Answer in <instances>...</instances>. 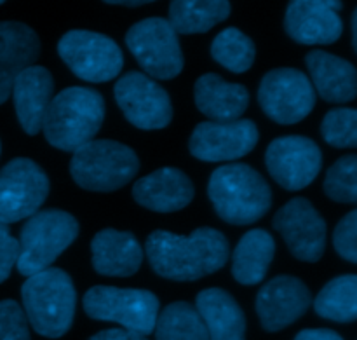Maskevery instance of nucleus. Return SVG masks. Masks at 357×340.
Masks as SVG:
<instances>
[{
    "label": "nucleus",
    "instance_id": "obj_1",
    "mask_svg": "<svg viewBox=\"0 0 357 340\" xmlns=\"http://www.w3.org/2000/svg\"><path fill=\"white\" fill-rule=\"evenodd\" d=\"M145 253L160 278L197 281L225 267L230 244L225 234L213 227H199L188 236L159 229L146 237Z\"/></svg>",
    "mask_w": 357,
    "mask_h": 340
},
{
    "label": "nucleus",
    "instance_id": "obj_2",
    "mask_svg": "<svg viewBox=\"0 0 357 340\" xmlns=\"http://www.w3.org/2000/svg\"><path fill=\"white\" fill-rule=\"evenodd\" d=\"M105 121V100L91 87H66L56 94L42 119L45 140L54 149L75 152L94 140Z\"/></svg>",
    "mask_w": 357,
    "mask_h": 340
},
{
    "label": "nucleus",
    "instance_id": "obj_3",
    "mask_svg": "<svg viewBox=\"0 0 357 340\" xmlns=\"http://www.w3.org/2000/svg\"><path fill=\"white\" fill-rule=\"evenodd\" d=\"M209 201L216 215L232 226H250L272 206L271 185L248 164H225L209 177Z\"/></svg>",
    "mask_w": 357,
    "mask_h": 340
},
{
    "label": "nucleus",
    "instance_id": "obj_4",
    "mask_svg": "<svg viewBox=\"0 0 357 340\" xmlns=\"http://www.w3.org/2000/svg\"><path fill=\"white\" fill-rule=\"evenodd\" d=\"M28 323L42 337L59 339L72 328L77 293L72 278L58 267L28 276L21 286Z\"/></svg>",
    "mask_w": 357,
    "mask_h": 340
},
{
    "label": "nucleus",
    "instance_id": "obj_5",
    "mask_svg": "<svg viewBox=\"0 0 357 340\" xmlns=\"http://www.w3.org/2000/svg\"><path fill=\"white\" fill-rule=\"evenodd\" d=\"M139 159L131 147L115 140H91L77 149L70 175L84 191L114 192L135 180Z\"/></svg>",
    "mask_w": 357,
    "mask_h": 340
},
{
    "label": "nucleus",
    "instance_id": "obj_6",
    "mask_svg": "<svg viewBox=\"0 0 357 340\" xmlns=\"http://www.w3.org/2000/svg\"><path fill=\"white\" fill-rule=\"evenodd\" d=\"M79 236V222L63 209H42L28 216L20 232L16 269L31 276L51 267Z\"/></svg>",
    "mask_w": 357,
    "mask_h": 340
},
{
    "label": "nucleus",
    "instance_id": "obj_7",
    "mask_svg": "<svg viewBox=\"0 0 357 340\" xmlns=\"http://www.w3.org/2000/svg\"><path fill=\"white\" fill-rule=\"evenodd\" d=\"M82 307L93 320L117 323L124 330L150 335L159 316V299L149 290L98 285L82 297Z\"/></svg>",
    "mask_w": 357,
    "mask_h": 340
},
{
    "label": "nucleus",
    "instance_id": "obj_8",
    "mask_svg": "<svg viewBox=\"0 0 357 340\" xmlns=\"http://www.w3.org/2000/svg\"><path fill=\"white\" fill-rule=\"evenodd\" d=\"M126 45L152 79L171 80L183 70L178 34L164 17H146L132 24L126 34Z\"/></svg>",
    "mask_w": 357,
    "mask_h": 340
},
{
    "label": "nucleus",
    "instance_id": "obj_9",
    "mask_svg": "<svg viewBox=\"0 0 357 340\" xmlns=\"http://www.w3.org/2000/svg\"><path fill=\"white\" fill-rule=\"evenodd\" d=\"M58 54L86 82H108L121 75L124 54L114 38L89 30H70L59 38Z\"/></svg>",
    "mask_w": 357,
    "mask_h": 340
},
{
    "label": "nucleus",
    "instance_id": "obj_10",
    "mask_svg": "<svg viewBox=\"0 0 357 340\" xmlns=\"http://www.w3.org/2000/svg\"><path fill=\"white\" fill-rule=\"evenodd\" d=\"M258 103L265 115L278 124H296L314 110L316 91L302 70L274 68L261 79Z\"/></svg>",
    "mask_w": 357,
    "mask_h": 340
},
{
    "label": "nucleus",
    "instance_id": "obj_11",
    "mask_svg": "<svg viewBox=\"0 0 357 340\" xmlns=\"http://www.w3.org/2000/svg\"><path fill=\"white\" fill-rule=\"evenodd\" d=\"M47 173L35 161L16 157L0 170V223H14L38 212L49 195Z\"/></svg>",
    "mask_w": 357,
    "mask_h": 340
},
{
    "label": "nucleus",
    "instance_id": "obj_12",
    "mask_svg": "<svg viewBox=\"0 0 357 340\" xmlns=\"http://www.w3.org/2000/svg\"><path fill=\"white\" fill-rule=\"evenodd\" d=\"M115 101L135 128L153 131L173 121V103L160 84L142 72H128L115 82Z\"/></svg>",
    "mask_w": 357,
    "mask_h": 340
},
{
    "label": "nucleus",
    "instance_id": "obj_13",
    "mask_svg": "<svg viewBox=\"0 0 357 340\" xmlns=\"http://www.w3.org/2000/svg\"><path fill=\"white\" fill-rule=\"evenodd\" d=\"M265 166L282 189L296 192L316 180L323 168V154L317 143L307 136H281L267 147Z\"/></svg>",
    "mask_w": 357,
    "mask_h": 340
},
{
    "label": "nucleus",
    "instance_id": "obj_14",
    "mask_svg": "<svg viewBox=\"0 0 357 340\" xmlns=\"http://www.w3.org/2000/svg\"><path fill=\"white\" fill-rule=\"evenodd\" d=\"M272 226L288 244L293 257L319 262L326 250L328 227L321 213L305 198H293L274 215Z\"/></svg>",
    "mask_w": 357,
    "mask_h": 340
},
{
    "label": "nucleus",
    "instance_id": "obj_15",
    "mask_svg": "<svg viewBox=\"0 0 357 340\" xmlns=\"http://www.w3.org/2000/svg\"><path fill=\"white\" fill-rule=\"evenodd\" d=\"M260 131L250 119L236 121H204L195 126L188 140L190 154L204 163L236 161L257 147Z\"/></svg>",
    "mask_w": 357,
    "mask_h": 340
},
{
    "label": "nucleus",
    "instance_id": "obj_16",
    "mask_svg": "<svg viewBox=\"0 0 357 340\" xmlns=\"http://www.w3.org/2000/svg\"><path fill=\"white\" fill-rule=\"evenodd\" d=\"M342 0H291L284 16V30L303 45H326L340 38L344 31Z\"/></svg>",
    "mask_w": 357,
    "mask_h": 340
},
{
    "label": "nucleus",
    "instance_id": "obj_17",
    "mask_svg": "<svg viewBox=\"0 0 357 340\" xmlns=\"http://www.w3.org/2000/svg\"><path fill=\"white\" fill-rule=\"evenodd\" d=\"M312 295L302 279L275 276L265 283L257 295V313L267 332H281L307 313Z\"/></svg>",
    "mask_w": 357,
    "mask_h": 340
},
{
    "label": "nucleus",
    "instance_id": "obj_18",
    "mask_svg": "<svg viewBox=\"0 0 357 340\" xmlns=\"http://www.w3.org/2000/svg\"><path fill=\"white\" fill-rule=\"evenodd\" d=\"M195 194L190 178L178 168H160L139 178L132 198L143 208L157 213H173L187 208Z\"/></svg>",
    "mask_w": 357,
    "mask_h": 340
},
{
    "label": "nucleus",
    "instance_id": "obj_19",
    "mask_svg": "<svg viewBox=\"0 0 357 340\" xmlns=\"http://www.w3.org/2000/svg\"><path fill=\"white\" fill-rule=\"evenodd\" d=\"M54 80L45 66L30 65L14 79L13 94L17 121L26 135L35 136L42 129V119L52 100Z\"/></svg>",
    "mask_w": 357,
    "mask_h": 340
},
{
    "label": "nucleus",
    "instance_id": "obj_20",
    "mask_svg": "<svg viewBox=\"0 0 357 340\" xmlns=\"http://www.w3.org/2000/svg\"><path fill=\"white\" fill-rule=\"evenodd\" d=\"M93 267L98 274L110 278H129L143 264L142 244L135 234L117 229H103L91 241Z\"/></svg>",
    "mask_w": 357,
    "mask_h": 340
},
{
    "label": "nucleus",
    "instance_id": "obj_21",
    "mask_svg": "<svg viewBox=\"0 0 357 340\" xmlns=\"http://www.w3.org/2000/svg\"><path fill=\"white\" fill-rule=\"evenodd\" d=\"M40 54L38 35L20 21H0V105L9 98L21 70L35 65Z\"/></svg>",
    "mask_w": 357,
    "mask_h": 340
},
{
    "label": "nucleus",
    "instance_id": "obj_22",
    "mask_svg": "<svg viewBox=\"0 0 357 340\" xmlns=\"http://www.w3.org/2000/svg\"><path fill=\"white\" fill-rule=\"evenodd\" d=\"M314 91L328 103H349L356 100V66L340 56L314 49L305 56Z\"/></svg>",
    "mask_w": 357,
    "mask_h": 340
},
{
    "label": "nucleus",
    "instance_id": "obj_23",
    "mask_svg": "<svg viewBox=\"0 0 357 340\" xmlns=\"http://www.w3.org/2000/svg\"><path fill=\"white\" fill-rule=\"evenodd\" d=\"M195 107L211 121L225 122L243 117L250 107V93L243 84L227 82L216 73H204L195 80Z\"/></svg>",
    "mask_w": 357,
    "mask_h": 340
},
{
    "label": "nucleus",
    "instance_id": "obj_24",
    "mask_svg": "<svg viewBox=\"0 0 357 340\" xmlns=\"http://www.w3.org/2000/svg\"><path fill=\"white\" fill-rule=\"evenodd\" d=\"M194 307L204 321L209 340H246V318L229 292L222 288L202 290Z\"/></svg>",
    "mask_w": 357,
    "mask_h": 340
},
{
    "label": "nucleus",
    "instance_id": "obj_25",
    "mask_svg": "<svg viewBox=\"0 0 357 340\" xmlns=\"http://www.w3.org/2000/svg\"><path fill=\"white\" fill-rule=\"evenodd\" d=\"M275 255V241L264 229H251L244 234L232 253V276L246 286L258 285L267 276Z\"/></svg>",
    "mask_w": 357,
    "mask_h": 340
},
{
    "label": "nucleus",
    "instance_id": "obj_26",
    "mask_svg": "<svg viewBox=\"0 0 357 340\" xmlns=\"http://www.w3.org/2000/svg\"><path fill=\"white\" fill-rule=\"evenodd\" d=\"M230 16L229 0H171L169 24L176 34H206Z\"/></svg>",
    "mask_w": 357,
    "mask_h": 340
},
{
    "label": "nucleus",
    "instance_id": "obj_27",
    "mask_svg": "<svg viewBox=\"0 0 357 340\" xmlns=\"http://www.w3.org/2000/svg\"><path fill=\"white\" fill-rule=\"evenodd\" d=\"M314 309L324 320L352 323L357 318V276L344 274L326 283L314 300Z\"/></svg>",
    "mask_w": 357,
    "mask_h": 340
},
{
    "label": "nucleus",
    "instance_id": "obj_28",
    "mask_svg": "<svg viewBox=\"0 0 357 340\" xmlns=\"http://www.w3.org/2000/svg\"><path fill=\"white\" fill-rule=\"evenodd\" d=\"M155 340H209L204 321L188 302H173L159 311Z\"/></svg>",
    "mask_w": 357,
    "mask_h": 340
},
{
    "label": "nucleus",
    "instance_id": "obj_29",
    "mask_svg": "<svg viewBox=\"0 0 357 340\" xmlns=\"http://www.w3.org/2000/svg\"><path fill=\"white\" fill-rule=\"evenodd\" d=\"M211 56L218 65L234 73H244L253 66L257 47L239 28H225L211 44Z\"/></svg>",
    "mask_w": 357,
    "mask_h": 340
},
{
    "label": "nucleus",
    "instance_id": "obj_30",
    "mask_svg": "<svg viewBox=\"0 0 357 340\" xmlns=\"http://www.w3.org/2000/svg\"><path fill=\"white\" fill-rule=\"evenodd\" d=\"M324 192L335 202H357V157L354 154L340 157L328 170L324 178Z\"/></svg>",
    "mask_w": 357,
    "mask_h": 340
},
{
    "label": "nucleus",
    "instance_id": "obj_31",
    "mask_svg": "<svg viewBox=\"0 0 357 340\" xmlns=\"http://www.w3.org/2000/svg\"><path fill=\"white\" fill-rule=\"evenodd\" d=\"M321 135L335 149L357 147V112L354 108H333L321 122Z\"/></svg>",
    "mask_w": 357,
    "mask_h": 340
},
{
    "label": "nucleus",
    "instance_id": "obj_32",
    "mask_svg": "<svg viewBox=\"0 0 357 340\" xmlns=\"http://www.w3.org/2000/svg\"><path fill=\"white\" fill-rule=\"evenodd\" d=\"M26 314L16 300L0 302V340H31Z\"/></svg>",
    "mask_w": 357,
    "mask_h": 340
},
{
    "label": "nucleus",
    "instance_id": "obj_33",
    "mask_svg": "<svg viewBox=\"0 0 357 340\" xmlns=\"http://www.w3.org/2000/svg\"><path fill=\"white\" fill-rule=\"evenodd\" d=\"M333 244L337 253L344 260L356 264L357 262V209L349 212L337 223L333 232Z\"/></svg>",
    "mask_w": 357,
    "mask_h": 340
},
{
    "label": "nucleus",
    "instance_id": "obj_34",
    "mask_svg": "<svg viewBox=\"0 0 357 340\" xmlns=\"http://www.w3.org/2000/svg\"><path fill=\"white\" fill-rule=\"evenodd\" d=\"M20 255V243L10 234L6 223H0V283L6 281L16 265Z\"/></svg>",
    "mask_w": 357,
    "mask_h": 340
},
{
    "label": "nucleus",
    "instance_id": "obj_35",
    "mask_svg": "<svg viewBox=\"0 0 357 340\" xmlns=\"http://www.w3.org/2000/svg\"><path fill=\"white\" fill-rule=\"evenodd\" d=\"M89 340H149V337L124 330V328H108V330L93 335Z\"/></svg>",
    "mask_w": 357,
    "mask_h": 340
},
{
    "label": "nucleus",
    "instance_id": "obj_36",
    "mask_svg": "<svg viewBox=\"0 0 357 340\" xmlns=\"http://www.w3.org/2000/svg\"><path fill=\"white\" fill-rule=\"evenodd\" d=\"M295 340H344L337 332L328 328H307L296 335Z\"/></svg>",
    "mask_w": 357,
    "mask_h": 340
},
{
    "label": "nucleus",
    "instance_id": "obj_37",
    "mask_svg": "<svg viewBox=\"0 0 357 340\" xmlns=\"http://www.w3.org/2000/svg\"><path fill=\"white\" fill-rule=\"evenodd\" d=\"M103 2L112 3V6H126V7H139L145 3L155 2V0H103Z\"/></svg>",
    "mask_w": 357,
    "mask_h": 340
},
{
    "label": "nucleus",
    "instance_id": "obj_38",
    "mask_svg": "<svg viewBox=\"0 0 357 340\" xmlns=\"http://www.w3.org/2000/svg\"><path fill=\"white\" fill-rule=\"evenodd\" d=\"M357 10L352 14V45H354V51H357Z\"/></svg>",
    "mask_w": 357,
    "mask_h": 340
},
{
    "label": "nucleus",
    "instance_id": "obj_39",
    "mask_svg": "<svg viewBox=\"0 0 357 340\" xmlns=\"http://www.w3.org/2000/svg\"><path fill=\"white\" fill-rule=\"evenodd\" d=\"M3 2H6V0H0V3H3Z\"/></svg>",
    "mask_w": 357,
    "mask_h": 340
},
{
    "label": "nucleus",
    "instance_id": "obj_40",
    "mask_svg": "<svg viewBox=\"0 0 357 340\" xmlns=\"http://www.w3.org/2000/svg\"><path fill=\"white\" fill-rule=\"evenodd\" d=\"M0 150H2V147H0Z\"/></svg>",
    "mask_w": 357,
    "mask_h": 340
}]
</instances>
